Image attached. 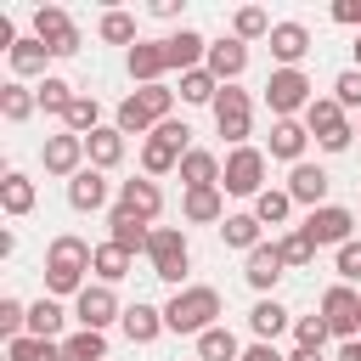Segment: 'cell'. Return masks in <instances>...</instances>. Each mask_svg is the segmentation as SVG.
<instances>
[{"label": "cell", "instance_id": "7bdbcfd3", "mask_svg": "<svg viewBox=\"0 0 361 361\" xmlns=\"http://www.w3.org/2000/svg\"><path fill=\"white\" fill-rule=\"evenodd\" d=\"M276 254H282V265H288V271H305V265H316V243H310L299 226L276 237Z\"/></svg>", "mask_w": 361, "mask_h": 361}, {"label": "cell", "instance_id": "3957f363", "mask_svg": "<svg viewBox=\"0 0 361 361\" xmlns=\"http://www.w3.org/2000/svg\"><path fill=\"white\" fill-rule=\"evenodd\" d=\"M192 152V124L186 118H164L147 141H141V175H175L180 169V158Z\"/></svg>", "mask_w": 361, "mask_h": 361}, {"label": "cell", "instance_id": "d590c367", "mask_svg": "<svg viewBox=\"0 0 361 361\" xmlns=\"http://www.w3.org/2000/svg\"><path fill=\"white\" fill-rule=\"evenodd\" d=\"M243 350H248V344H243L226 322H220V327H209V333L197 338V361H243Z\"/></svg>", "mask_w": 361, "mask_h": 361}, {"label": "cell", "instance_id": "74e56055", "mask_svg": "<svg viewBox=\"0 0 361 361\" xmlns=\"http://www.w3.org/2000/svg\"><path fill=\"white\" fill-rule=\"evenodd\" d=\"M62 130H68V135H96V130H102V102H96L90 90H79L73 107H68V118H62Z\"/></svg>", "mask_w": 361, "mask_h": 361}, {"label": "cell", "instance_id": "db71d44e", "mask_svg": "<svg viewBox=\"0 0 361 361\" xmlns=\"http://www.w3.org/2000/svg\"><path fill=\"white\" fill-rule=\"evenodd\" d=\"M288 361H322V350H293Z\"/></svg>", "mask_w": 361, "mask_h": 361}, {"label": "cell", "instance_id": "60d3db41", "mask_svg": "<svg viewBox=\"0 0 361 361\" xmlns=\"http://www.w3.org/2000/svg\"><path fill=\"white\" fill-rule=\"evenodd\" d=\"M214 96H220V79H214L209 68L180 73V102H186V107H214Z\"/></svg>", "mask_w": 361, "mask_h": 361}, {"label": "cell", "instance_id": "9a60e30c", "mask_svg": "<svg viewBox=\"0 0 361 361\" xmlns=\"http://www.w3.org/2000/svg\"><path fill=\"white\" fill-rule=\"evenodd\" d=\"M282 271H288V265H282L276 243H259L254 254H243V282H248V288H254L259 299H271V288L282 282Z\"/></svg>", "mask_w": 361, "mask_h": 361}, {"label": "cell", "instance_id": "836d02e7", "mask_svg": "<svg viewBox=\"0 0 361 361\" xmlns=\"http://www.w3.org/2000/svg\"><path fill=\"white\" fill-rule=\"evenodd\" d=\"M6 62H11V79H34V73L45 79V62H51V51H45V39L23 34V39L11 45V56H6Z\"/></svg>", "mask_w": 361, "mask_h": 361}, {"label": "cell", "instance_id": "cb8c5ba5", "mask_svg": "<svg viewBox=\"0 0 361 361\" xmlns=\"http://www.w3.org/2000/svg\"><path fill=\"white\" fill-rule=\"evenodd\" d=\"M118 327H124V338H130V344H158V333H169V327H164V310H158V305H147V299L124 305V322H118Z\"/></svg>", "mask_w": 361, "mask_h": 361}, {"label": "cell", "instance_id": "4fadbf2b", "mask_svg": "<svg viewBox=\"0 0 361 361\" xmlns=\"http://www.w3.org/2000/svg\"><path fill=\"white\" fill-rule=\"evenodd\" d=\"M39 164H45V175H56V180H73L90 158H85V135H45V147H39Z\"/></svg>", "mask_w": 361, "mask_h": 361}, {"label": "cell", "instance_id": "816d5d0a", "mask_svg": "<svg viewBox=\"0 0 361 361\" xmlns=\"http://www.w3.org/2000/svg\"><path fill=\"white\" fill-rule=\"evenodd\" d=\"M243 361H288V355H282L276 344H248V350H243Z\"/></svg>", "mask_w": 361, "mask_h": 361}, {"label": "cell", "instance_id": "9f6ffc18", "mask_svg": "<svg viewBox=\"0 0 361 361\" xmlns=\"http://www.w3.org/2000/svg\"><path fill=\"white\" fill-rule=\"evenodd\" d=\"M355 135H361V124H355Z\"/></svg>", "mask_w": 361, "mask_h": 361}, {"label": "cell", "instance_id": "8992f818", "mask_svg": "<svg viewBox=\"0 0 361 361\" xmlns=\"http://www.w3.org/2000/svg\"><path fill=\"white\" fill-rule=\"evenodd\" d=\"M147 265L158 282L180 288L186 282V265H192V248H186V231L180 226H152V243H147Z\"/></svg>", "mask_w": 361, "mask_h": 361}, {"label": "cell", "instance_id": "7a4b0ae2", "mask_svg": "<svg viewBox=\"0 0 361 361\" xmlns=\"http://www.w3.org/2000/svg\"><path fill=\"white\" fill-rule=\"evenodd\" d=\"M164 118H175V90L169 85H141V90H130L124 102H118V113H113V124L124 130V135H152Z\"/></svg>", "mask_w": 361, "mask_h": 361}, {"label": "cell", "instance_id": "f907efd6", "mask_svg": "<svg viewBox=\"0 0 361 361\" xmlns=\"http://www.w3.org/2000/svg\"><path fill=\"white\" fill-rule=\"evenodd\" d=\"M333 23H344V28L361 34V0H338V6H333Z\"/></svg>", "mask_w": 361, "mask_h": 361}, {"label": "cell", "instance_id": "f6af8a7d", "mask_svg": "<svg viewBox=\"0 0 361 361\" xmlns=\"http://www.w3.org/2000/svg\"><path fill=\"white\" fill-rule=\"evenodd\" d=\"M96 34H102L107 45H124V51H130V45L141 39V34H135V17H130V11H102V23H96Z\"/></svg>", "mask_w": 361, "mask_h": 361}, {"label": "cell", "instance_id": "ba28073f", "mask_svg": "<svg viewBox=\"0 0 361 361\" xmlns=\"http://www.w3.org/2000/svg\"><path fill=\"white\" fill-rule=\"evenodd\" d=\"M265 152L259 147H231L226 152V169H220V192H231V197H259L265 192Z\"/></svg>", "mask_w": 361, "mask_h": 361}, {"label": "cell", "instance_id": "f546056e", "mask_svg": "<svg viewBox=\"0 0 361 361\" xmlns=\"http://www.w3.org/2000/svg\"><path fill=\"white\" fill-rule=\"evenodd\" d=\"M45 265H62V271H90V265H96V248H90L85 237L62 231V237H51V248H45Z\"/></svg>", "mask_w": 361, "mask_h": 361}, {"label": "cell", "instance_id": "277c9868", "mask_svg": "<svg viewBox=\"0 0 361 361\" xmlns=\"http://www.w3.org/2000/svg\"><path fill=\"white\" fill-rule=\"evenodd\" d=\"M310 102H316V85H310L305 68H271V79H265V107H271V118H305Z\"/></svg>", "mask_w": 361, "mask_h": 361}, {"label": "cell", "instance_id": "ee69618b", "mask_svg": "<svg viewBox=\"0 0 361 361\" xmlns=\"http://www.w3.org/2000/svg\"><path fill=\"white\" fill-rule=\"evenodd\" d=\"M6 361H62V344H56V338H34V333H23V338L6 344Z\"/></svg>", "mask_w": 361, "mask_h": 361}, {"label": "cell", "instance_id": "9c48e42d", "mask_svg": "<svg viewBox=\"0 0 361 361\" xmlns=\"http://www.w3.org/2000/svg\"><path fill=\"white\" fill-rule=\"evenodd\" d=\"M299 231H305L316 248H333V254H338L344 243H355V214H350L344 203H322V209H310V214H305V226H299Z\"/></svg>", "mask_w": 361, "mask_h": 361}, {"label": "cell", "instance_id": "bcb514c9", "mask_svg": "<svg viewBox=\"0 0 361 361\" xmlns=\"http://www.w3.org/2000/svg\"><path fill=\"white\" fill-rule=\"evenodd\" d=\"M23 333H28V305L6 293V299H0V338L11 344V338H23Z\"/></svg>", "mask_w": 361, "mask_h": 361}, {"label": "cell", "instance_id": "8d00e7d4", "mask_svg": "<svg viewBox=\"0 0 361 361\" xmlns=\"http://www.w3.org/2000/svg\"><path fill=\"white\" fill-rule=\"evenodd\" d=\"M130 265H135V254H124L118 243H96V282H107V288H118L124 276H130Z\"/></svg>", "mask_w": 361, "mask_h": 361}, {"label": "cell", "instance_id": "ac0fdd59", "mask_svg": "<svg viewBox=\"0 0 361 361\" xmlns=\"http://www.w3.org/2000/svg\"><path fill=\"white\" fill-rule=\"evenodd\" d=\"M327 186H333V175H327L322 164H310V158L288 169V197L305 203V209H322V203H327Z\"/></svg>", "mask_w": 361, "mask_h": 361}, {"label": "cell", "instance_id": "4316f807", "mask_svg": "<svg viewBox=\"0 0 361 361\" xmlns=\"http://www.w3.org/2000/svg\"><path fill=\"white\" fill-rule=\"evenodd\" d=\"M220 243H226L231 254H254V248L265 243V226L254 220V209H243V214H226V220H220Z\"/></svg>", "mask_w": 361, "mask_h": 361}, {"label": "cell", "instance_id": "8fae6325", "mask_svg": "<svg viewBox=\"0 0 361 361\" xmlns=\"http://www.w3.org/2000/svg\"><path fill=\"white\" fill-rule=\"evenodd\" d=\"M73 322L90 327V333H107L113 322H124V305H118V293H113L107 282H90V288L73 299Z\"/></svg>", "mask_w": 361, "mask_h": 361}, {"label": "cell", "instance_id": "ab89813d", "mask_svg": "<svg viewBox=\"0 0 361 361\" xmlns=\"http://www.w3.org/2000/svg\"><path fill=\"white\" fill-rule=\"evenodd\" d=\"M271 17L259 11V6H237L231 11V39H243V45H254V39H271Z\"/></svg>", "mask_w": 361, "mask_h": 361}, {"label": "cell", "instance_id": "ffe728a7", "mask_svg": "<svg viewBox=\"0 0 361 361\" xmlns=\"http://www.w3.org/2000/svg\"><path fill=\"white\" fill-rule=\"evenodd\" d=\"M203 68H209L220 85H237V79H243V68H248V45H243V39H231V34H226V39H209Z\"/></svg>", "mask_w": 361, "mask_h": 361}, {"label": "cell", "instance_id": "44dd1931", "mask_svg": "<svg viewBox=\"0 0 361 361\" xmlns=\"http://www.w3.org/2000/svg\"><path fill=\"white\" fill-rule=\"evenodd\" d=\"M107 243H118L124 254H147V243H152V226L141 220V214H130V209H107Z\"/></svg>", "mask_w": 361, "mask_h": 361}, {"label": "cell", "instance_id": "11a10c76", "mask_svg": "<svg viewBox=\"0 0 361 361\" xmlns=\"http://www.w3.org/2000/svg\"><path fill=\"white\" fill-rule=\"evenodd\" d=\"M350 51H355V68H361V34H355V45H350Z\"/></svg>", "mask_w": 361, "mask_h": 361}, {"label": "cell", "instance_id": "5bb4252c", "mask_svg": "<svg viewBox=\"0 0 361 361\" xmlns=\"http://www.w3.org/2000/svg\"><path fill=\"white\" fill-rule=\"evenodd\" d=\"M124 73L135 79V90H141V85H164V73H169L164 39H135V45L124 51Z\"/></svg>", "mask_w": 361, "mask_h": 361}, {"label": "cell", "instance_id": "b9f144b4", "mask_svg": "<svg viewBox=\"0 0 361 361\" xmlns=\"http://www.w3.org/2000/svg\"><path fill=\"white\" fill-rule=\"evenodd\" d=\"M293 214V197H288V186H265L259 197H254V220L259 226H282Z\"/></svg>", "mask_w": 361, "mask_h": 361}, {"label": "cell", "instance_id": "d6a6232c", "mask_svg": "<svg viewBox=\"0 0 361 361\" xmlns=\"http://www.w3.org/2000/svg\"><path fill=\"white\" fill-rule=\"evenodd\" d=\"M68 316H73V310H62V299H51V293H45V299H34V305H28V333H34V338H56V344H62V338H68V333H62V322H68Z\"/></svg>", "mask_w": 361, "mask_h": 361}, {"label": "cell", "instance_id": "83f0119b", "mask_svg": "<svg viewBox=\"0 0 361 361\" xmlns=\"http://www.w3.org/2000/svg\"><path fill=\"white\" fill-rule=\"evenodd\" d=\"M164 51H169V68H175V73H192V68H203L209 39H203L197 28H180V34H169V39H164Z\"/></svg>", "mask_w": 361, "mask_h": 361}, {"label": "cell", "instance_id": "1f68e13d", "mask_svg": "<svg viewBox=\"0 0 361 361\" xmlns=\"http://www.w3.org/2000/svg\"><path fill=\"white\" fill-rule=\"evenodd\" d=\"M39 113V96H34V85H23V79H6L0 85V118L6 124H28Z\"/></svg>", "mask_w": 361, "mask_h": 361}, {"label": "cell", "instance_id": "30bf717a", "mask_svg": "<svg viewBox=\"0 0 361 361\" xmlns=\"http://www.w3.org/2000/svg\"><path fill=\"white\" fill-rule=\"evenodd\" d=\"M322 322H327V333H333L338 344L361 338V293H355L350 282H333V288L322 293Z\"/></svg>", "mask_w": 361, "mask_h": 361}, {"label": "cell", "instance_id": "7402d4cb", "mask_svg": "<svg viewBox=\"0 0 361 361\" xmlns=\"http://www.w3.org/2000/svg\"><path fill=\"white\" fill-rule=\"evenodd\" d=\"M68 209H73V214H96V209H107V175L85 164V169L68 180Z\"/></svg>", "mask_w": 361, "mask_h": 361}, {"label": "cell", "instance_id": "7dc6e473", "mask_svg": "<svg viewBox=\"0 0 361 361\" xmlns=\"http://www.w3.org/2000/svg\"><path fill=\"white\" fill-rule=\"evenodd\" d=\"M293 338H299V350H322L333 333H327V322H322V310H316V316H293Z\"/></svg>", "mask_w": 361, "mask_h": 361}, {"label": "cell", "instance_id": "f35d334b", "mask_svg": "<svg viewBox=\"0 0 361 361\" xmlns=\"http://www.w3.org/2000/svg\"><path fill=\"white\" fill-rule=\"evenodd\" d=\"M62 361H107V333L73 327V333L62 338Z\"/></svg>", "mask_w": 361, "mask_h": 361}, {"label": "cell", "instance_id": "f1b7e54d", "mask_svg": "<svg viewBox=\"0 0 361 361\" xmlns=\"http://www.w3.org/2000/svg\"><path fill=\"white\" fill-rule=\"evenodd\" d=\"M85 158H90V169H118V158H124V130L118 124H102L96 135H85Z\"/></svg>", "mask_w": 361, "mask_h": 361}, {"label": "cell", "instance_id": "c3c4849f", "mask_svg": "<svg viewBox=\"0 0 361 361\" xmlns=\"http://www.w3.org/2000/svg\"><path fill=\"white\" fill-rule=\"evenodd\" d=\"M333 102H338L344 113H361V68H344V73L333 79Z\"/></svg>", "mask_w": 361, "mask_h": 361}, {"label": "cell", "instance_id": "484cf974", "mask_svg": "<svg viewBox=\"0 0 361 361\" xmlns=\"http://www.w3.org/2000/svg\"><path fill=\"white\" fill-rule=\"evenodd\" d=\"M180 220H192V226H220V220H226V192H220V186L186 192V197H180Z\"/></svg>", "mask_w": 361, "mask_h": 361}, {"label": "cell", "instance_id": "603a6c76", "mask_svg": "<svg viewBox=\"0 0 361 361\" xmlns=\"http://www.w3.org/2000/svg\"><path fill=\"white\" fill-rule=\"evenodd\" d=\"M220 169H226V158L220 152H209V147H192L186 158H180V186L186 192H197V186H220Z\"/></svg>", "mask_w": 361, "mask_h": 361}, {"label": "cell", "instance_id": "2e32d148", "mask_svg": "<svg viewBox=\"0 0 361 361\" xmlns=\"http://www.w3.org/2000/svg\"><path fill=\"white\" fill-rule=\"evenodd\" d=\"M265 45H271V62H276V68H299V62L310 56V45H316V39H310V28H305V23H276Z\"/></svg>", "mask_w": 361, "mask_h": 361}, {"label": "cell", "instance_id": "52a82bcc", "mask_svg": "<svg viewBox=\"0 0 361 361\" xmlns=\"http://www.w3.org/2000/svg\"><path fill=\"white\" fill-rule=\"evenodd\" d=\"M214 130L226 135V147H248V130H254V102H248V90L243 85H220V96H214Z\"/></svg>", "mask_w": 361, "mask_h": 361}, {"label": "cell", "instance_id": "d6986e66", "mask_svg": "<svg viewBox=\"0 0 361 361\" xmlns=\"http://www.w3.org/2000/svg\"><path fill=\"white\" fill-rule=\"evenodd\" d=\"M118 209H130V214H141L147 226L164 214V186L152 180V175H135V180H118Z\"/></svg>", "mask_w": 361, "mask_h": 361}, {"label": "cell", "instance_id": "e575fe53", "mask_svg": "<svg viewBox=\"0 0 361 361\" xmlns=\"http://www.w3.org/2000/svg\"><path fill=\"white\" fill-rule=\"evenodd\" d=\"M34 96H39V113L45 118H68V107H73V79H62V73H45L39 85H34Z\"/></svg>", "mask_w": 361, "mask_h": 361}, {"label": "cell", "instance_id": "f5cc1de1", "mask_svg": "<svg viewBox=\"0 0 361 361\" xmlns=\"http://www.w3.org/2000/svg\"><path fill=\"white\" fill-rule=\"evenodd\" d=\"M338 361H361V338H350V344L338 350Z\"/></svg>", "mask_w": 361, "mask_h": 361}, {"label": "cell", "instance_id": "6f0895ef", "mask_svg": "<svg viewBox=\"0 0 361 361\" xmlns=\"http://www.w3.org/2000/svg\"><path fill=\"white\" fill-rule=\"evenodd\" d=\"M192 361H197V355H192Z\"/></svg>", "mask_w": 361, "mask_h": 361}, {"label": "cell", "instance_id": "4dcf8cb0", "mask_svg": "<svg viewBox=\"0 0 361 361\" xmlns=\"http://www.w3.org/2000/svg\"><path fill=\"white\" fill-rule=\"evenodd\" d=\"M293 322H288V305L282 299H259L254 310H248V333H254V344H276V333H288Z\"/></svg>", "mask_w": 361, "mask_h": 361}, {"label": "cell", "instance_id": "7c38bea8", "mask_svg": "<svg viewBox=\"0 0 361 361\" xmlns=\"http://www.w3.org/2000/svg\"><path fill=\"white\" fill-rule=\"evenodd\" d=\"M34 39H45L51 56H73L79 51V28L62 6H34Z\"/></svg>", "mask_w": 361, "mask_h": 361}, {"label": "cell", "instance_id": "6da1fadb", "mask_svg": "<svg viewBox=\"0 0 361 361\" xmlns=\"http://www.w3.org/2000/svg\"><path fill=\"white\" fill-rule=\"evenodd\" d=\"M164 327L169 333H186V338H203L209 327H220V288H209V282L175 288L169 305H164Z\"/></svg>", "mask_w": 361, "mask_h": 361}, {"label": "cell", "instance_id": "e0dca14e", "mask_svg": "<svg viewBox=\"0 0 361 361\" xmlns=\"http://www.w3.org/2000/svg\"><path fill=\"white\" fill-rule=\"evenodd\" d=\"M305 147H310V130H305V118H276L271 124V147H265V158H276V164H305Z\"/></svg>", "mask_w": 361, "mask_h": 361}, {"label": "cell", "instance_id": "681fc988", "mask_svg": "<svg viewBox=\"0 0 361 361\" xmlns=\"http://www.w3.org/2000/svg\"><path fill=\"white\" fill-rule=\"evenodd\" d=\"M333 271H338V282H350V288L361 282V237H355V243H344V248L333 254Z\"/></svg>", "mask_w": 361, "mask_h": 361}, {"label": "cell", "instance_id": "5b68a950", "mask_svg": "<svg viewBox=\"0 0 361 361\" xmlns=\"http://www.w3.org/2000/svg\"><path fill=\"white\" fill-rule=\"evenodd\" d=\"M305 130H310V141H316L322 152H350V141H355V124H350V113H344L333 96H316V102L305 107Z\"/></svg>", "mask_w": 361, "mask_h": 361}, {"label": "cell", "instance_id": "d4e9b609", "mask_svg": "<svg viewBox=\"0 0 361 361\" xmlns=\"http://www.w3.org/2000/svg\"><path fill=\"white\" fill-rule=\"evenodd\" d=\"M34 203H39V186H34L23 169H6V175H0V209H6L11 220H23V214H34Z\"/></svg>", "mask_w": 361, "mask_h": 361}]
</instances>
